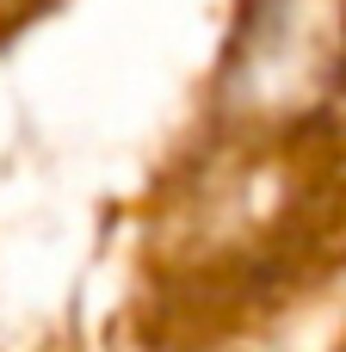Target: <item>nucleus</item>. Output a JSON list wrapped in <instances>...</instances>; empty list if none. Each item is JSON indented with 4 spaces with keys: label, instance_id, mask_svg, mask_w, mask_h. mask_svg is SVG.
<instances>
[{
    "label": "nucleus",
    "instance_id": "1",
    "mask_svg": "<svg viewBox=\"0 0 346 352\" xmlns=\"http://www.w3.org/2000/svg\"><path fill=\"white\" fill-rule=\"evenodd\" d=\"M346 87V0H241L217 80L210 130L272 142L310 130Z\"/></svg>",
    "mask_w": 346,
    "mask_h": 352
}]
</instances>
